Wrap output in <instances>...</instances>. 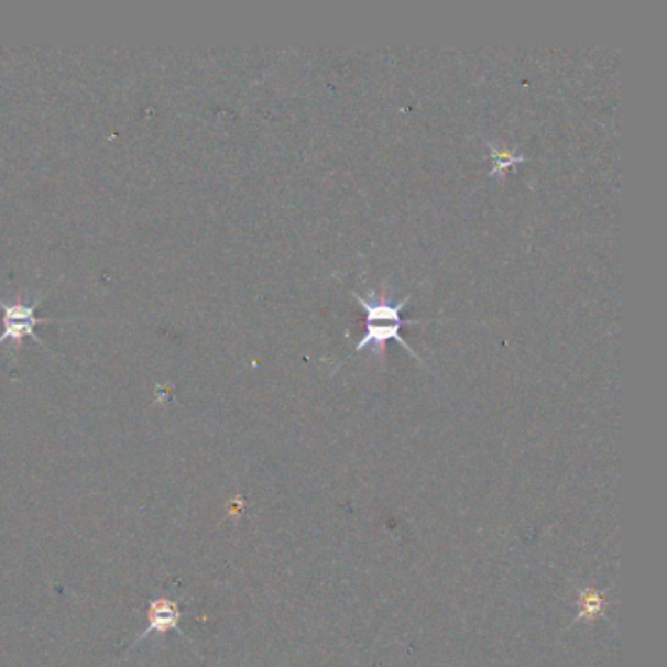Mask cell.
Here are the masks:
<instances>
[{
    "label": "cell",
    "instance_id": "obj_3",
    "mask_svg": "<svg viewBox=\"0 0 667 667\" xmlns=\"http://www.w3.org/2000/svg\"><path fill=\"white\" fill-rule=\"evenodd\" d=\"M147 628L140 634V638L135 641L133 646H138L143 641H147L151 634H161V636H167L168 633H181V619H183V611L176 601L168 598V595H158V598L151 599L150 605H147Z\"/></svg>",
    "mask_w": 667,
    "mask_h": 667
},
{
    "label": "cell",
    "instance_id": "obj_2",
    "mask_svg": "<svg viewBox=\"0 0 667 667\" xmlns=\"http://www.w3.org/2000/svg\"><path fill=\"white\" fill-rule=\"evenodd\" d=\"M42 299H35L34 304H7L0 299V311H2V334L0 345L7 341L20 342L24 337H32L37 345L44 347V341L35 335L37 324H52L55 319L35 316V309Z\"/></svg>",
    "mask_w": 667,
    "mask_h": 667
},
{
    "label": "cell",
    "instance_id": "obj_1",
    "mask_svg": "<svg viewBox=\"0 0 667 667\" xmlns=\"http://www.w3.org/2000/svg\"><path fill=\"white\" fill-rule=\"evenodd\" d=\"M352 296L357 298V302L364 309V314H367V335L354 347V352L364 351L369 347H378V352L382 357L384 354V345L387 341H395L400 342L405 351L412 354L413 359L423 362L422 357L417 354V351H413L412 345H407L404 335H402V327L405 324H425L422 319H404L402 317V311L409 304V298H404L400 304L392 306V304H387L384 299L382 302H374V299L364 298L360 294H352ZM427 321H430V319H427Z\"/></svg>",
    "mask_w": 667,
    "mask_h": 667
},
{
    "label": "cell",
    "instance_id": "obj_4",
    "mask_svg": "<svg viewBox=\"0 0 667 667\" xmlns=\"http://www.w3.org/2000/svg\"><path fill=\"white\" fill-rule=\"evenodd\" d=\"M488 145H490V153H492L493 176H501L503 175V171L513 168L515 165H518V163H525V161H527V157H523L517 151L507 150V147H495L493 143H488Z\"/></svg>",
    "mask_w": 667,
    "mask_h": 667
}]
</instances>
